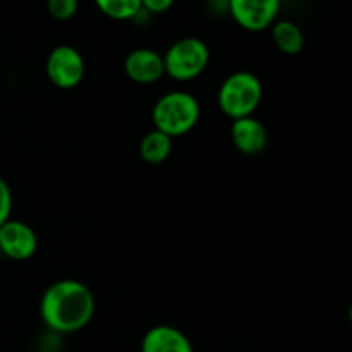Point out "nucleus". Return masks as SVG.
Listing matches in <instances>:
<instances>
[{"instance_id":"17","label":"nucleus","mask_w":352,"mask_h":352,"mask_svg":"<svg viewBox=\"0 0 352 352\" xmlns=\"http://www.w3.org/2000/svg\"><path fill=\"white\" fill-rule=\"evenodd\" d=\"M347 318H349V323L352 325V301L349 305V309H347Z\"/></svg>"},{"instance_id":"13","label":"nucleus","mask_w":352,"mask_h":352,"mask_svg":"<svg viewBox=\"0 0 352 352\" xmlns=\"http://www.w3.org/2000/svg\"><path fill=\"white\" fill-rule=\"evenodd\" d=\"M103 16L113 21L134 19L143 10L141 0H93Z\"/></svg>"},{"instance_id":"3","label":"nucleus","mask_w":352,"mask_h":352,"mask_svg":"<svg viewBox=\"0 0 352 352\" xmlns=\"http://www.w3.org/2000/svg\"><path fill=\"white\" fill-rule=\"evenodd\" d=\"M263 100V82L254 72L236 71L227 76L217 93L220 110L237 120L254 116Z\"/></svg>"},{"instance_id":"16","label":"nucleus","mask_w":352,"mask_h":352,"mask_svg":"<svg viewBox=\"0 0 352 352\" xmlns=\"http://www.w3.org/2000/svg\"><path fill=\"white\" fill-rule=\"evenodd\" d=\"M175 3V0H141V7L143 10L151 14H162L167 12L168 9H172V6Z\"/></svg>"},{"instance_id":"4","label":"nucleus","mask_w":352,"mask_h":352,"mask_svg":"<svg viewBox=\"0 0 352 352\" xmlns=\"http://www.w3.org/2000/svg\"><path fill=\"white\" fill-rule=\"evenodd\" d=\"M164 55L165 76L175 81H192L206 71L210 64V48L196 36L174 41Z\"/></svg>"},{"instance_id":"5","label":"nucleus","mask_w":352,"mask_h":352,"mask_svg":"<svg viewBox=\"0 0 352 352\" xmlns=\"http://www.w3.org/2000/svg\"><path fill=\"white\" fill-rule=\"evenodd\" d=\"M47 78L55 88L72 89L81 85L86 72L85 58L78 48L71 45H57L45 60Z\"/></svg>"},{"instance_id":"9","label":"nucleus","mask_w":352,"mask_h":352,"mask_svg":"<svg viewBox=\"0 0 352 352\" xmlns=\"http://www.w3.org/2000/svg\"><path fill=\"white\" fill-rule=\"evenodd\" d=\"M230 140L239 153L254 157L260 155L268 144V131L260 119L254 116L232 120Z\"/></svg>"},{"instance_id":"10","label":"nucleus","mask_w":352,"mask_h":352,"mask_svg":"<svg viewBox=\"0 0 352 352\" xmlns=\"http://www.w3.org/2000/svg\"><path fill=\"white\" fill-rule=\"evenodd\" d=\"M141 352H195L189 337L172 325H157L144 333Z\"/></svg>"},{"instance_id":"14","label":"nucleus","mask_w":352,"mask_h":352,"mask_svg":"<svg viewBox=\"0 0 352 352\" xmlns=\"http://www.w3.org/2000/svg\"><path fill=\"white\" fill-rule=\"evenodd\" d=\"M79 0H47V10L54 19L69 21L76 16Z\"/></svg>"},{"instance_id":"7","label":"nucleus","mask_w":352,"mask_h":352,"mask_svg":"<svg viewBox=\"0 0 352 352\" xmlns=\"http://www.w3.org/2000/svg\"><path fill=\"white\" fill-rule=\"evenodd\" d=\"M38 250V236L33 227L21 220H7L0 226V254L14 261H26Z\"/></svg>"},{"instance_id":"1","label":"nucleus","mask_w":352,"mask_h":352,"mask_svg":"<svg viewBox=\"0 0 352 352\" xmlns=\"http://www.w3.org/2000/svg\"><path fill=\"white\" fill-rule=\"evenodd\" d=\"M96 301L91 289L76 278H62L45 289L40 316L48 330L60 336L76 333L89 325Z\"/></svg>"},{"instance_id":"8","label":"nucleus","mask_w":352,"mask_h":352,"mask_svg":"<svg viewBox=\"0 0 352 352\" xmlns=\"http://www.w3.org/2000/svg\"><path fill=\"white\" fill-rule=\"evenodd\" d=\"M124 72L136 85H155L165 76L164 55L153 48H136L127 54Z\"/></svg>"},{"instance_id":"12","label":"nucleus","mask_w":352,"mask_h":352,"mask_svg":"<svg viewBox=\"0 0 352 352\" xmlns=\"http://www.w3.org/2000/svg\"><path fill=\"white\" fill-rule=\"evenodd\" d=\"M272 40L275 47L285 55H298L305 48V34L292 21H275L272 24Z\"/></svg>"},{"instance_id":"2","label":"nucleus","mask_w":352,"mask_h":352,"mask_svg":"<svg viewBox=\"0 0 352 352\" xmlns=\"http://www.w3.org/2000/svg\"><path fill=\"white\" fill-rule=\"evenodd\" d=\"M201 107L192 93L184 89H174L155 102L151 110V120L155 129L162 131L172 140L191 133L199 122Z\"/></svg>"},{"instance_id":"11","label":"nucleus","mask_w":352,"mask_h":352,"mask_svg":"<svg viewBox=\"0 0 352 352\" xmlns=\"http://www.w3.org/2000/svg\"><path fill=\"white\" fill-rule=\"evenodd\" d=\"M174 140L158 129H151L140 141V155L150 165H160L170 157Z\"/></svg>"},{"instance_id":"18","label":"nucleus","mask_w":352,"mask_h":352,"mask_svg":"<svg viewBox=\"0 0 352 352\" xmlns=\"http://www.w3.org/2000/svg\"><path fill=\"white\" fill-rule=\"evenodd\" d=\"M296 2H298V0H296Z\"/></svg>"},{"instance_id":"15","label":"nucleus","mask_w":352,"mask_h":352,"mask_svg":"<svg viewBox=\"0 0 352 352\" xmlns=\"http://www.w3.org/2000/svg\"><path fill=\"white\" fill-rule=\"evenodd\" d=\"M12 191L3 177H0V226L10 220L12 215Z\"/></svg>"},{"instance_id":"6","label":"nucleus","mask_w":352,"mask_h":352,"mask_svg":"<svg viewBox=\"0 0 352 352\" xmlns=\"http://www.w3.org/2000/svg\"><path fill=\"white\" fill-rule=\"evenodd\" d=\"M282 0H229L227 12L243 30L265 31L277 21Z\"/></svg>"}]
</instances>
